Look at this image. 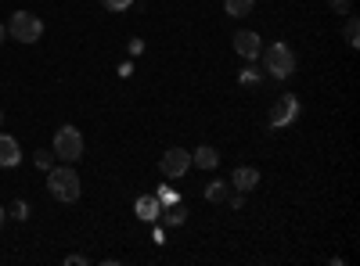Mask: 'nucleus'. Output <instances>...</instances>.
I'll return each instance as SVG.
<instances>
[{
	"mask_svg": "<svg viewBox=\"0 0 360 266\" xmlns=\"http://www.w3.org/2000/svg\"><path fill=\"white\" fill-rule=\"evenodd\" d=\"M227 205H231V209H242V205H245V194H242V191H238V194H227Z\"/></svg>",
	"mask_w": 360,
	"mask_h": 266,
	"instance_id": "19",
	"label": "nucleus"
},
{
	"mask_svg": "<svg viewBox=\"0 0 360 266\" xmlns=\"http://www.w3.org/2000/svg\"><path fill=\"white\" fill-rule=\"evenodd\" d=\"M191 166L195 169H217L220 166V152L213 144H198L195 152H191Z\"/></svg>",
	"mask_w": 360,
	"mask_h": 266,
	"instance_id": "10",
	"label": "nucleus"
},
{
	"mask_svg": "<svg viewBox=\"0 0 360 266\" xmlns=\"http://www.w3.org/2000/svg\"><path fill=\"white\" fill-rule=\"evenodd\" d=\"M159 169L169 180H180V176L191 169V152H184V147H166V155L159 159Z\"/></svg>",
	"mask_w": 360,
	"mask_h": 266,
	"instance_id": "5",
	"label": "nucleus"
},
{
	"mask_svg": "<svg viewBox=\"0 0 360 266\" xmlns=\"http://www.w3.org/2000/svg\"><path fill=\"white\" fill-rule=\"evenodd\" d=\"M231 187H234V191H242V194L256 191V187H259V169H252V166H238V169L231 173Z\"/></svg>",
	"mask_w": 360,
	"mask_h": 266,
	"instance_id": "8",
	"label": "nucleus"
},
{
	"mask_svg": "<svg viewBox=\"0 0 360 266\" xmlns=\"http://www.w3.org/2000/svg\"><path fill=\"white\" fill-rule=\"evenodd\" d=\"M8 40V25H0V44H4Z\"/></svg>",
	"mask_w": 360,
	"mask_h": 266,
	"instance_id": "22",
	"label": "nucleus"
},
{
	"mask_svg": "<svg viewBox=\"0 0 360 266\" xmlns=\"http://www.w3.org/2000/svg\"><path fill=\"white\" fill-rule=\"evenodd\" d=\"M227 194H231V180H227V184H224V180H209V184H205V201L220 205V201H227Z\"/></svg>",
	"mask_w": 360,
	"mask_h": 266,
	"instance_id": "12",
	"label": "nucleus"
},
{
	"mask_svg": "<svg viewBox=\"0 0 360 266\" xmlns=\"http://www.w3.org/2000/svg\"><path fill=\"white\" fill-rule=\"evenodd\" d=\"M47 187H51V194H54L58 201H79V194H83V184H79V176H76L72 166H58V169H51Z\"/></svg>",
	"mask_w": 360,
	"mask_h": 266,
	"instance_id": "1",
	"label": "nucleus"
},
{
	"mask_svg": "<svg viewBox=\"0 0 360 266\" xmlns=\"http://www.w3.org/2000/svg\"><path fill=\"white\" fill-rule=\"evenodd\" d=\"M54 155L62 162H79L83 159V133L76 126H58V133H54Z\"/></svg>",
	"mask_w": 360,
	"mask_h": 266,
	"instance_id": "4",
	"label": "nucleus"
},
{
	"mask_svg": "<svg viewBox=\"0 0 360 266\" xmlns=\"http://www.w3.org/2000/svg\"><path fill=\"white\" fill-rule=\"evenodd\" d=\"M0 126H4V112H0Z\"/></svg>",
	"mask_w": 360,
	"mask_h": 266,
	"instance_id": "24",
	"label": "nucleus"
},
{
	"mask_svg": "<svg viewBox=\"0 0 360 266\" xmlns=\"http://www.w3.org/2000/svg\"><path fill=\"white\" fill-rule=\"evenodd\" d=\"M4 220H8V209H4V205H0V227H4Z\"/></svg>",
	"mask_w": 360,
	"mask_h": 266,
	"instance_id": "23",
	"label": "nucleus"
},
{
	"mask_svg": "<svg viewBox=\"0 0 360 266\" xmlns=\"http://www.w3.org/2000/svg\"><path fill=\"white\" fill-rule=\"evenodd\" d=\"M263 65H266V72L274 76V79H288L292 72H295V54H292V47L285 44V40H278V44H270V47H263Z\"/></svg>",
	"mask_w": 360,
	"mask_h": 266,
	"instance_id": "2",
	"label": "nucleus"
},
{
	"mask_svg": "<svg viewBox=\"0 0 360 266\" xmlns=\"http://www.w3.org/2000/svg\"><path fill=\"white\" fill-rule=\"evenodd\" d=\"M231 44L245 62H256V58L263 54V40H259V33H252V29H238V33L231 36Z\"/></svg>",
	"mask_w": 360,
	"mask_h": 266,
	"instance_id": "6",
	"label": "nucleus"
},
{
	"mask_svg": "<svg viewBox=\"0 0 360 266\" xmlns=\"http://www.w3.org/2000/svg\"><path fill=\"white\" fill-rule=\"evenodd\" d=\"M155 198L162 201V209H166V205H173V201H176V191H166V187H162V191H159Z\"/></svg>",
	"mask_w": 360,
	"mask_h": 266,
	"instance_id": "18",
	"label": "nucleus"
},
{
	"mask_svg": "<svg viewBox=\"0 0 360 266\" xmlns=\"http://www.w3.org/2000/svg\"><path fill=\"white\" fill-rule=\"evenodd\" d=\"M8 36L18 40V44H37L44 36V22L33 11H15L8 18Z\"/></svg>",
	"mask_w": 360,
	"mask_h": 266,
	"instance_id": "3",
	"label": "nucleus"
},
{
	"mask_svg": "<svg viewBox=\"0 0 360 266\" xmlns=\"http://www.w3.org/2000/svg\"><path fill=\"white\" fill-rule=\"evenodd\" d=\"M37 166L40 169H51V152H37Z\"/></svg>",
	"mask_w": 360,
	"mask_h": 266,
	"instance_id": "21",
	"label": "nucleus"
},
{
	"mask_svg": "<svg viewBox=\"0 0 360 266\" xmlns=\"http://www.w3.org/2000/svg\"><path fill=\"white\" fill-rule=\"evenodd\" d=\"M134 213H137V220L152 223V220H159V216H162V201H159L155 194H144V198H137V201H134Z\"/></svg>",
	"mask_w": 360,
	"mask_h": 266,
	"instance_id": "9",
	"label": "nucleus"
},
{
	"mask_svg": "<svg viewBox=\"0 0 360 266\" xmlns=\"http://www.w3.org/2000/svg\"><path fill=\"white\" fill-rule=\"evenodd\" d=\"M18 162H22L18 140H15V137H8V133H0V166L11 169V166H18Z\"/></svg>",
	"mask_w": 360,
	"mask_h": 266,
	"instance_id": "11",
	"label": "nucleus"
},
{
	"mask_svg": "<svg viewBox=\"0 0 360 266\" xmlns=\"http://www.w3.org/2000/svg\"><path fill=\"white\" fill-rule=\"evenodd\" d=\"M295 112H299V101L288 94V98H281L278 105H274V112H270V126L274 130H281V126H288L292 119H295Z\"/></svg>",
	"mask_w": 360,
	"mask_h": 266,
	"instance_id": "7",
	"label": "nucleus"
},
{
	"mask_svg": "<svg viewBox=\"0 0 360 266\" xmlns=\"http://www.w3.org/2000/svg\"><path fill=\"white\" fill-rule=\"evenodd\" d=\"M252 8H256V0H224V11L231 18H245V15H252Z\"/></svg>",
	"mask_w": 360,
	"mask_h": 266,
	"instance_id": "13",
	"label": "nucleus"
},
{
	"mask_svg": "<svg viewBox=\"0 0 360 266\" xmlns=\"http://www.w3.org/2000/svg\"><path fill=\"white\" fill-rule=\"evenodd\" d=\"M332 11L335 15H349V0H332Z\"/></svg>",
	"mask_w": 360,
	"mask_h": 266,
	"instance_id": "20",
	"label": "nucleus"
},
{
	"mask_svg": "<svg viewBox=\"0 0 360 266\" xmlns=\"http://www.w3.org/2000/svg\"><path fill=\"white\" fill-rule=\"evenodd\" d=\"M101 4H105L108 11H130V8H134V0H101Z\"/></svg>",
	"mask_w": 360,
	"mask_h": 266,
	"instance_id": "17",
	"label": "nucleus"
},
{
	"mask_svg": "<svg viewBox=\"0 0 360 266\" xmlns=\"http://www.w3.org/2000/svg\"><path fill=\"white\" fill-rule=\"evenodd\" d=\"M8 216H15V220H29V205L18 198V201L11 205V209H8Z\"/></svg>",
	"mask_w": 360,
	"mask_h": 266,
	"instance_id": "16",
	"label": "nucleus"
},
{
	"mask_svg": "<svg viewBox=\"0 0 360 266\" xmlns=\"http://www.w3.org/2000/svg\"><path fill=\"white\" fill-rule=\"evenodd\" d=\"M342 36H346V44H349L353 51L360 47V22H356V18H349V22H346V29H342Z\"/></svg>",
	"mask_w": 360,
	"mask_h": 266,
	"instance_id": "15",
	"label": "nucleus"
},
{
	"mask_svg": "<svg viewBox=\"0 0 360 266\" xmlns=\"http://www.w3.org/2000/svg\"><path fill=\"white\" fill-rule=\"evenodd\" d=\"M162 216H166V227H180V223H184L188 220V213L184 209H180V205L173 201V205H166V209H162Z\"/></svg>",
	"mask_w": 360,
	"mask_h": 266,
	"instance_id": "14",
	"label": "nucleus"
}]
</instances>
